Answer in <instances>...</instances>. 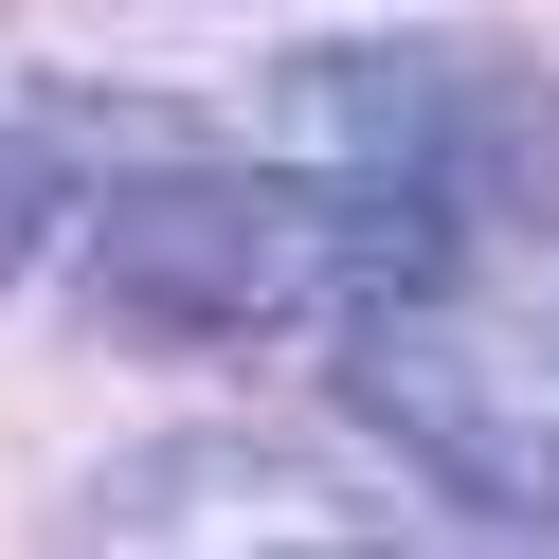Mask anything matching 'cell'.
I'll list each match as a JSON object with an SVG mask.
<instances>
[{"label":"cell","instance_id":"obj_1","mask_svg":"<svg viewBox=\"0 0 559 559\" xmlns=\"http://www.w3.org/2000/svg\"><path fill=\"white\" fill-rule=\"evenodd\" d=\"M271 145L343 181L325 379L379 469L487 542H559V73L506 37H325Z\"/></svg>","mask_w":559,"mask_h":559},{"label":"cell","instance_id":"obj_4","mask_svg":"<svg viewBox=\"0 0 559 559\" xmlns=\"http://www.w3.org/2000/svg\"><path fill=\"white\" fill-rule=\"evenodd\" d=\"M73 163H91V91H37L19 55H0V289L55 253V217H73Z\"/></svg>","mask_w":559,"mask_h":559},{"label":"cell","instance_id":"obj_3","mask_svg":"<svg viewBox=\"0 0 559 559\" xmlns=\"http://www.w3.org/2000/svg\"><path fill=\"white\" fill-rule=\"evenodd\" d=\"M379 487L325 469V451H271V433H163L127 469H91L73 542H379Z\"/></svg>","mask_w":559,"mask_h":559},{"label":"cell","instance_id":"obj_2","mask_svg":"<svg viewBox=\"0 0 559 559\" xmlns=\"http://www.w3.org/2000/svg\"><path fill=\"white\" fill-rule=\"evenodd\" d=\"M55 253L91 271V325L289 343V325H325V289H343V181L307 145H271V127L217 145V127H181V109H91Z\"/></svg>","mask_w":559,"mask_h":559}]
</instances>
